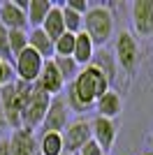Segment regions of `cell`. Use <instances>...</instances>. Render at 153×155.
Instances as JSON below:
<instances>
[{
	"label": "cell",
	"mask_w": 153,
	"mask_h": 155,
	"mask_svg": "<svg viewBox=\"0 0 153 155\" xmlns=\"http://www.w3.org/2000/svg\"><path fill=\"white\" fill-rule=\"evenodd\" d=\"M111 56H114L118 70L132 74V72L137 70L139 60H141L137 37H134L130 30H121L118 35H116V39H114V51H111Z\"/></svg>",
	"instance_id": "3"
},
{
	"label": "cell",
	"mask_w": 153,
	"mask_h": 155,
	"mask_svg": "<svg viewBox=\"0 0 153 155\" xmlns=\"http://www.w3.org/2000/svg\"><path fill=\"white\" fill-rule=\"evenodd\" d=\"M70 123V109H67V104H65V97L63 95H56L51 97L49 102V109L44 114V120H42V132H63Z\"/></svg>",
	"instance_id": "7"
},
{
	"label": "cell",
	"mask_w": 153,
	"mask_h": 155,
	"mask_svg": "<svg viewBox=\"0 0 153 155\" xmlns=\"http://www.w3.org/2000/svg\"><path fill=\"white\" fill-rule=\"evenodd\" d=\"M74 155H107V153H104V150H102L100 146H97V143L90 139V141H86V143H83V146L76 150Z\"/></svg>",
	"instance_id": "25"
},
{
	"label": "cell",
	"mask_w": 153,
	"mask_h": 155,
	"mask_svg": "<svg viewBox=\"0 0 153 155\" xmlns=\"http://www.w3.org/2000/svg\"><path fill=\"white\" fill-rule=\"evenodd\" d=\"M0 155H9V146H7V137H0Z\"/></svg>",
	"instance_id": "28"
},
{
	"label": "cell",
	"mask_w": 153,
	"mask_h": 155,
	"mask_svg": "<svg viewBox=\"0 0 153 155\" xmlns=\"http://www.w3.org/2000/svg\"><path fill=\"white\" fill-rule=\"evenodd\" d=\"M16 77H14V67L12 63H7V60H0V88H5V86L14 84Z\"/></svg>",
	"instance_id": "24"
},
{
	"label": "cell",
	"mask_w": 153,
	"mask_h": 155,
	"mask_svg": "<svg viewBox=\"0 0 153 155\" xmlns=\"http://www.w3.org/2000/svg\"><path fill=\"white\" fill-rule=\"evenodd\" d=\"M63 155H72V153H63Z\"/></svg>",
	"instance_id": "30"
},
{
	"label": "cell",
	"mask_w": 153,
	"mask_h": 155,
	"mask_svg": "<svg viewBox=\"0 0 153 155\" xmlns=\"http://www.w3.org/2000/svg\"><path fill=\"white\" fill-rule=\"evenodd\" d=\"M93 56H95V44L90 42V37L83 30L76 32V35H74V51H72V58L76 60V65H79V67L90 65Z\"/></svg>",
	"instance_id": "15"
},
{
	"label": "cell",
	"mask_w": 153,
	"mask_h": 155,
	"mask_svg": "<svg viewBox=\"0 0 153 155\" xmlns=\"http://www.w3.org/2000/svg\"><path fill=\"white\" fill-rule=\"evenodd\" d=\"M60 137H63L65 153L74 155L86 141H90V120L88 118H74V120H70L67 127L60 132Z\"/></svg>",
	"instance_id": "8"
},
{
	"label": "cell",
	"mask_w": 153,
	"mask_h": 155,
	"mask_svg": "<svg viewBox=\"0 0 153 155\" xmlns=\"http://www.w3.org/2000/svg\"><path fill=\"white\" fill-rule=\"evenodd\" d=\"M53 7L51 0H28L25 5V21H28V30L30 28H39L42 21L46 19L49 9Z\"/></svg>",
	"instance_id": "16"
},
{
	"label": "cell",
	"mask_w": 153,
	"mask_h": 155,
	"mask_svg": "<svg viewBox=\"0 0 153 155\" xmlns=\"http://www.w3.org/2000/svg\"><path fill=\"white\" fill-rule=\"evenodd\" d=\"M7 39H9L12 58H16L21 51L28 49V30H7Z\"/></svg>",
	"instance_id": "22"
},
{
	"label": "cell",
	"mask_w": 153,
	"mask_h": 155,
	"mask_svg": "<svg viewBox=\"0 0 153 155\" xmlns=\"http://www.w3.org/2000/svg\"><path fill=\"white\" fill-rule=\"evenodd\" d=\"M90 65H95L97 70L107 77L109 86L114 84V79H116V72H118V65H116L114 56H111V51H107V46H102L100 51L95 49V56H93V60H90Z\"/></svg>",
	"instance_id": "17"
},
{
	"label": "cell",
	"mask_w": 153,
	"mask_h": 155,
	"mask_svg": "<svg viewBox=\"0 0 153 155\" xmlns=\"http://www.w3.org/2000/svg\"><path fill=\"white\" fill-rule=\"evenodd\" d=\"M49 102H51V97L46 95V93H42L37 86L32 84L30 91H28V97H25V104H23L21 127L37 132V130L42 127V120H44V114H46V109H49Z\"/></svg>",
	"instance_id": "4"
},
{
	"label": "cell",
	"mask_w": 153,
	"mask_h": 155,
	"mask_svg": "<svg viewBox=\"0 0 153 155\" xmlns=\"http://www.w3.org/2000/svg\"><path fill=\"white\" fill-rule=\"evenodd\" d=\"M37 153L39 155H63L65 153L63 137L58 132H42L37 137Z\"/></svg>",
	"instance_id": "19"
},
{
	"label": "cell",
	"mask_w": 153,
	"mask_h": 155,
	"mask_svg": "<svg viewBox=\"0 0 153 155\" xmlns=\"http://www.w3.org/2000/svg\"><path fill=\"white\" fill-rule=\"evenodd\" d=\"M28 49H32L42 60L53 58V39L42 28H30L28 30Z\"/></svg>",
	"instance_id": "14"
},
{
	"label": "cell",
	"mask_w": 153,
	"mask_h": 155,
	"mask_svg": "<svg viewBox=\"0 0 153 155\" xmlns=\"http://www.w3.org/2000/svg\"><path fill=\"white\" fill-rule=\"evenodd\" d=\"M35 155H39V153H35Z\"/></svg>",
	"instance_id": "32"
},
{
	"label": "cell",
	"mask_w": 153,
	"mask_h": 155,
	"mask_svg": "<svg viewBox=\"0 0 153 155\" xmlns=\"http://www.w3.org/2000/svg\"><path fill=\"white\" fill-rule=\"evenodd\" d=\"M83 32L90 37V42L97 46H107V42L114 37V12L109 5H90L83 14Z\"/></svg>",
	"instance_id": "2"
},
{
	"label": "cell",
	"mask_w": 153,
	"mask_h": 155,
	"mask_svg": "<svg viewBox=\"0 0 153 155\" xmlns=\"http://www.w3.org/2000/svg\"><path fill=\"white\" fill-rule=\"evenodd\" d=\"M42 65H44V60L39 58L32 49L21 51L19 56L12 60L14 77H16V81H21V84H35L37 77H39V72H42Z\"/></svg>",
	"instance_id": "6"
},
{
	"label": "cell",
	"mask_w": 153,
	"mask_h": 155,
	"mask_svg": "<svg viewBox=\"0 0 153 155\" xmlns=\"http://www.w3.org/2000/svg\"><path fill=\"white\" fill-rule=\"evenodd\" d=\"M90 120V139L100 146L104 153L111 150V146L116 143V134H118V127H116V120H109V118L102 116H93Z\"/></svg>",
	"instance_id": "10"
},
{
	"label": "cell",
	"mask_w": 153,
	"mask_h": 155,
	"mask_svg": "<svg viewBox=\"0 0 153 155\" xmlns=\"http://www.w3.org/2000/svg\"><path fill=\"white\" fill-rule=\"evenodd\" d=\"M130 23L134 37H153V0H134L130 5Z\"/></svg>",
	"instance_id": "5"
},
{
	"label": "cell",
	"mask_w": 153,
	"mask_h": 155,
	"mask_svg": "<svg viewBox=\"0 0 153 155\" xmlns=\"http://www.w3.org/2000/svg\"><path fill=\"white\" fill-rule=\"evenodd\" d=\"M93 109H95V116H102V118L114 120L116 116H121V111H123V97H121V93L114 91V88H109V91L95 102Z\"/></svg>",
	"instance_id": "13"
},
{
	"label": "cell",
	"mask_w": 153,
	"mask_h": 155,
	"mask_svg": "<svg viewBox=\"0 0 153 155\" xmlns=\"http://www.w3.org/2000/svg\"><path fill=\"white\" fill-rule=\"evenodd\" d=\"M151 72H153V63H151Z\"/></svg>",
	"instance_id": "31"
},
{
	"label": "cell",
	"mask_w": 153,
	"mask_h": 155,
	"mask_svg": "<svg viewBox=\"0 0 153 155\" xmlns=\"http://www.w3.org/2000/svg\"><path fill=\"white\" fill-rule=\"evenodd\" d=\"M65 5L70 7V9H74L76 14H86L88 12V7H90V2H86V0H67V2H65Z\"/></svg>",
	"instance_id": "26"
},
{
	"label": "cell",
	"mask_w": 153,
	"mask_h": 155,
	"mask_svg": "<svg viewBox=\"0 0 153 155\" xmlns=\"http://www.w3.org/2000/svg\"><path fill=\"white\" fill-rule=\"evenodd\" d=\"M7 120H5V111H2V104H0V134H2V132H7Z\"/></svg>",
	"instance_id": "27"
},
{
	"label": "cell",
	"mask_w": 153,
	"mask_h": 155,
	"mask_svg": "<svg viewBox=\"0 0 153 155\" xmlns=\"http://www.w3.org/2000/svg\"><path fill=\"white\" fill-rule=\"evenodd\" d=\"M25 5H28V0H5V2H0V26L7 28V30H28Z\"/></svg>",
	"instance_id": "9"
},
{
	"label": "cell",
	"mask_w": 153,
	"mask_h": 155,
	"mask_svg": "<svg viewBox=\"0 0 153 155\" xmlns=\"http://www.w3.org/2000/svg\"><path fill=\"white\" fill-rule=\"evenodd\" d=\"M51 63H53L56 72L60 74V79L65 81V86L72 84V81L76 79V74H79V70H81L72 56H53V58H51Z\"/></svg>",
	"instance_id": "20"
},
{
	"label": "cell",
	"mask_w": 153,
	"mask_h": 155,
	"mask_svg": "<svg viewBox=\"0 0 153 155\" xmlns=\"http://www.w3.org/2000/svg\"><path fill=\"white\" fill-rule=\"evenodd\" d=\"M7 146H9V155H35L37 153V132L32 130H14L7 137Z\"/></svg>",
	"instance_id": "11"
},
{
	"label": "cell",
	"mask_w": 153,
	"mask_h": 155,
	"mask_svg": "<svg viewBox=\"0 0 153 155\" xmlns=\"http://www.w3.org/2000/svg\"><path fill=\"white\" fill-rule=\"evenodd\" d=\"M148 155H153V132H151V137H148Z\"/></svg>",
	"instance_id": "29"
},
{
	"label": "cell",
	"mask_w": 153,
	"mask_h": 155,
	"mask_svg": "<svg viewBox=\"0 0 153 155\" xmlns=\"http://www.w3.org/2000/svg\"><path fill=\"white\" fill-rule=\"evenodd\" d=\"M58 5H60V12H63L65 32H72V35L81 32V30H83V16H81V14H76L74 9H70L65 2H58Z\"/></svg>",
	"instance_id": "21"
},
{
	"label": "cell",
	"mask_w": 153,
	"mask_h": 155,
	"mask_svg": "<svg viewBox=\"0 0 153 155\" xmlns=\"http://www.w3.org/2000/svg\"><path fill=\"white\" fill-rule=\"evenodd\" d=\"M42 30L49 35L51 39H58L60 35L65 32V23H63V12H60V5L58 2H53V7L49 9V14H46V19L42 21Z\"/></svg>",
	"instance_id": "18"
},
{
	"label": "cell",
	"mask_w": 153,
	"mask_h": 155,
	"mask_svg": "<svg viewBox=\"0 0 153 155\" xmlns=\"http://www.w3.org/2000/svg\"><path fill=\"white\" fill-rule=\"evenodd\" d=\"M74 51V35L63 32L58 39H53V56H72Z\"/></svg>",
	"instance_id": "23"
},
{
	"label": "cell",
	"mask_w": 153,
	"mask_h": 155,
	"mask_svg": "<svg viewBox=\"0 0 153 155\" xmlns=\"http://www.w3.org/2000/svg\"><path fill=\"white\" fill-rule=\"evenodd\" d=\"M109 88H111V86H109L107 77L97 70L95 65H86V67L79 70V74H76L74 81L65 86L63 97H65V104H67L70 111L83 114V111L93 109L95 102L109 91Z\"/></svg>",
	"instance_id": "1"
},
{
	"label": "cell",
	"mask_w": 153,
	"mask_h": 155,
	"mask_svg": "<svg viewBox=\"0 0 153 155\" xmlns=\"http://www.w3.org/2000/svg\"><path fill=\"white\" fill-rule=\"evenodd\" d=\"M35 86H37L42 93H46L49 97L63 95V91H65V81L60 79V74L56 72V67H53V63H51V60H44L42 72H39V77H37V81H35Z\"/></svg>",
	"instance_id": "12"
}]
</instances>
